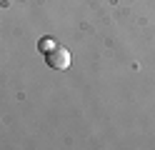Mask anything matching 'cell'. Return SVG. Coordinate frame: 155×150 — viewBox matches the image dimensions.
<instances>
[{
    "label": "cell",
    "mask_w": 155,
    "mask_h": 150,
    "mask_svg": "<svg viewBox=\"0 0 155 150\" xmlns=\"http://www.w3.org/2000/svg\"><path fill=\"white\" fill-rule=\"evenodd\" d=\"M55 45H58V43H55V40H53V38H43V40H40V43H38V48H40V50H43V53H48V50H53Z\"/></svg>",
    "instance_id": "obj_2"
},
{
    "label": "cell",
    "mask_w": 155,
    "mask_h": 150,
    "mask_svg": "<svg viewBox=\"0 0 155 150\" xmlns=\"http://www.w3.org/2000/svg\"><path fill=\"white\" fill-rule=\"evenodd\" d=\"M70 60H73L70 50L63 48V45H55L53 50L45 53V63L50 65L53 70H68V68H70Z\"/></svg>",
    "instance_id": "obj_1"
}]
</instances>
